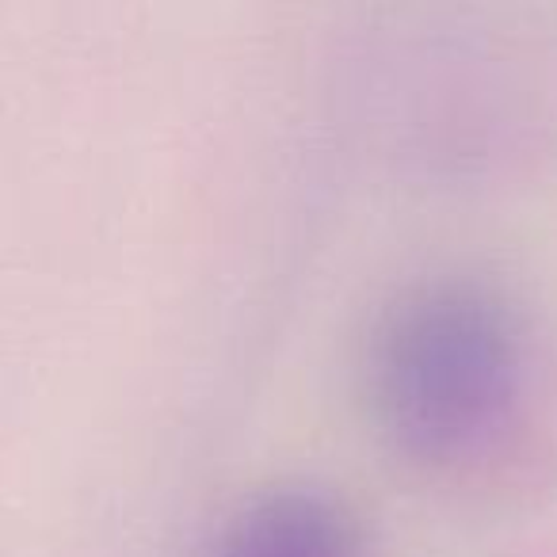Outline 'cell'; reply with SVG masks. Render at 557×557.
<instances>
[{
	"label": "cell",
	"instance_id": "7a4b0ae2",
	"mask_svg": "<svg viewBox=\"0 0 557 557\" xmlns=\"http://www.w3.org/2000/svg\"><path fill=\"white\" fill-rule=\"evenodd\" d=\"M207 557H359V534L318 488H268L237 504Z\"/></svg>",
	"mask_w": 557,
	"mask_h": 557
},
{
	"label": "cell",
	"instance_id": "6da1fadb",
	"mask_svg": "<svg viewBox=\"0 0 557 557\" xmlns=\"http://www.w3.org/2000/svg\"><path fill=\"white\" fill-rule=\"evenodd\" d=\"M519 321L478 278H428L379 313L367 341V409L389 447L420 462L466 458L519 394Z\"/></svg>",
	"mask_w": 557,
	"mask_h": 557
}]
</instances>
